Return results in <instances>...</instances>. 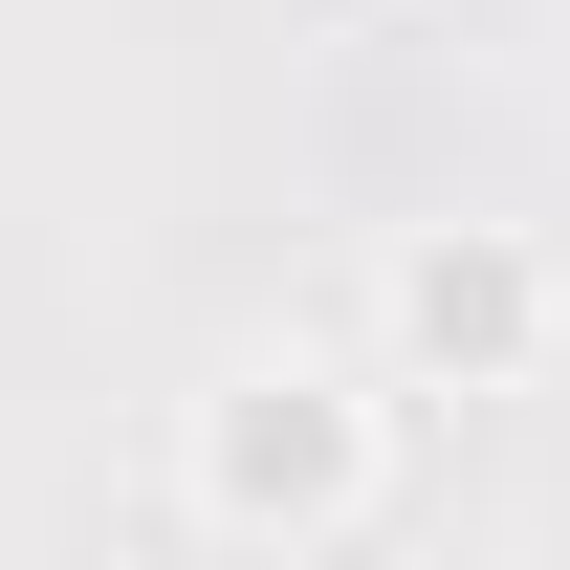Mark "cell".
<instances>
[{
    "label": "cell",
    "mask_w": 570,
    "mask_h": 570,
    "mask_svg": "<svg viewBox=\"0 0 570 570\" xmlns=\"http://www.w3.org/2000/svg\"><path fill=\"white\" fill-rule=\"evenodd\" d=\"M373 504V395H330V373H242V395H198V527H242V549H330Z\"/></svg>",
    "instance_id": "1"
},
{
    "label": "cell",
    "mask_w": 570,
    "mask_h": 570,
    "mask_svg": "<svg viewBox=\"0 0 570 570\" xmlns=\"http://www.w3.org/2000/svg\"><path fill=\"white\" fill-rule=\"evenodd\" d=\"M395 352H417V373H461V395H504V373L549 352V264H527L504 219L417 242V264H395Z\"/></svg>",
    "instance_id": "2"
}]
</instances>
